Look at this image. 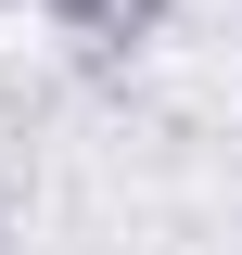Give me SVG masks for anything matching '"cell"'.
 I'll use <instances>...</instances> for the list:
<instances>
[{"mask_svg":"<svg viewBox=\"0 0 242 255\" xmlns=\"http://www.w3.org/2000/svg\"><path fill=\"white\" fill-rule=\"evenodd\" d=\"M38 13H51V38H77V64H90V77H115L127 51H153V38H166V13H179V0H38Z\"/></svg>","mask_w":242,"mask_h":255,"instance_id":"cell-1","label":"cell"},{"mask_svg":"<svg viewBox=\"0 0 242 255\" xmlns=\"http://www.w3.org/2000/svg\"><path fill=\"white\" fill-rule=\"evenodd\" d=\"M0 13H38V0H0Z\"/></svg>","mask_w":242,"mask_h":255,"instance_id":"cell-2","label":"cell"}]
</instances>
